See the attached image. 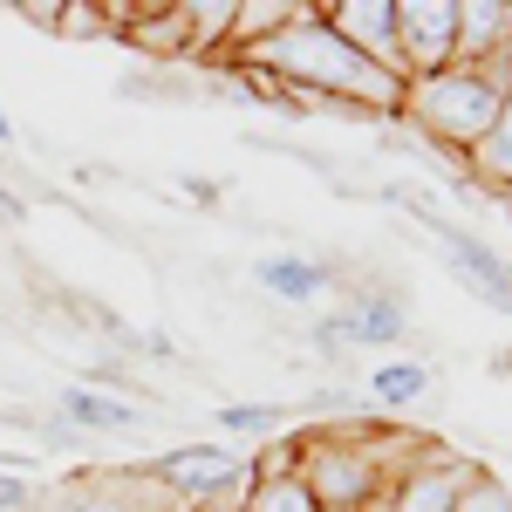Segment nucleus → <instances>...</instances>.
I'll return each instance as SVG.
<instances>
[{
  "label": "nucleus",
  "instance_id": "nucleus-1",
  "mask_svg": "<svg viewBox=\"0 0 512 512\" xmlns=\"http://www.w3.org/2000/svg\"><path fill=\"white\" fill-rule=\"evenodd\" d=\"M239 62L253 76H267V96L294 103V110H369V117H403L410 82L376 69L369 55H355L349 41L321 21V7L301 0V14L280 35L239 48Z\"/></svg>",
  "mask_w": 512,
  "mask_h": 512
},
{
  "label": "nucleus",
  "instance_id": "nucleus-2",
  "mask_svg": "<svg viewBox=\"0 0 512 512\" xmlns=\"http://www.w3.org/2000/svg\"><path fill=\"white\" fill-rule=\"evenodd\" d=\"M424 437L403 431H308L294 437V478L308 485V499L321 512H369L390 499V478L403 472V458L417 451Z\"/></svg>",
  "mask_w": 512,
  "mask_h": 512
},
{
  "label": "nucleus",
  "instance_id": "nucleus-3",
  "mask_svg": "<svg viewBox=\"0 0 512 512\" xmlns=\"http://www.w3.org/2000/svg\"><path fill=\"white\" fill-rule=\"evenodd\" d=\"M506 89H512V62H451L444 76L410 82L403 117L417 123L437 151L472 158L478 144L492 137L499 110H506Z\"/></svg>",
  "mask_w": 512,
  "mask_h": 512
},
{
  "label": "nucleus",
  "instance_id": "nucleus-4",
  "mask_svg": "<svg viewBox=\"0 0 512 512\" xmlns=\"http://www.w3.org/2000/svg\"><path fill=\"white\" fill-rule=\"evenodd\" d=\"M21 512H185L151 472H89V478H62L55 492L28 499Z\"/></svg>",
  "mask_w": 512,
  "mask_h": 512
},
{
  "label": "nucleus",
  "instance_id": "nucleus-5",
  "mask_svg": "<svg viewBox=\"0 0 512 512\" xmlns=\"http://www.w3.org/2000/svg\"><path fill=\"white\" fill-rule=\"evenodd\" d=\"M396 55L403 82L444 76L458 62V0H396Z\"/></svg>",
  "mask_w": 512,
  "mask_h": 512
},
{
  "label": "nucleus",
  "instance_id": "nucleus-6",
  "mask_svg": "<svg viewBox=\"0 0 512 512\" xmlns=\"http://www.w3.org/2000/svg\"><path fill=\"white\" fill-rule=\"evenodd\" d=\"M472 478L465 458H451V451H437V444H417L410 458H403V472L390 478V512H451L458 506V485Z\"/></svg>",
  "mask_w": 512,
  "mask_h": 512
},
{
  "label": "nucleus",
  "instance_id": "nucleus-7",
  "mask_svg": "<svg viewBox=\"0 0 512 512\" xmlns=\"http://www.w3.org/2000/svg\"><path fill=\"white\" fill-rule=\"evenodd\" d=\"M151 478L185 512H198V506H212L219 492H233L246 478V465H233V451H219V444H198V451H171L164 465H151Z\"/></svg>",
  "mask_w": 512,
  "mask_h": 512
},
{
  "label": "nucleus",
  "instance_id": "nucleus-8",
  "mask_svg": "<svg viewBox=\"0 0 512 512\" xmlns=\"http://www.w3.org/2000/svg\"><path fill=\"white\" fill-rule=\"evenodd\" d=\"M321 21L349 41L355 55H369L376 69H390L403 82V55H396V0H328Z\"/></svg>",
  "mask_w": 512,
  "mask_h": 512
},
{
  "label": "nucleus",
  "instance_id": "nucleus-9",
  "mask_svg": "<svg viewBox=\"0 0 512 512\" xmlns=\"http://www.w3.org/2000/svg\"><path fill=\"white\" fill-rule=\"evenodd\" d=\"M424 226H431L437 239H444V267L465 280V287H478V301H492V308H512V267L492 253V246H478L472 233H458V226H444V219H431V212H417Z\"/></svg>",
  "mask_w": 512,
  "mask_h": 512
},
{
  "label": "nucleus",
  "instance_id": "nucleus-10",
  "mask_svg": "<svg viewBox=\"0 0 512 512\" xmlns=\"http://www.w3.org/2000/svg\"><path fill=\"white\" fill-rule=\"evenodd\" d=\"M458 62H512V0H458Z\"/></svg>",
  "mask_w": 512,
  "mask_h": 512
},
{
  "label": "nucleus",
  "instance_id": "nucleus-11",
  "mask_svg": "<svg viewBox=\"0 0 512 512\" xmlns=\"http://www.w3.org/2000/svg\"><path fill=\"white\" fill-rule=\"evenodd\" d=\"M328 328H335L342 342H403V308H396L390 294H355Z\"/></svg>",
  "mask_w": 512,
  "mask_h": 512
},
{
  "label": "nucleus",
  "instance_id": "nucleus-12",
  "mask_svg": "<svg viewBox=\"0 0 512 512\" xmlns=\"http://www.w3.org/2000/svg\"><path fill=\"white\" fill-rule=\"evenodd\" d=\"M465 171H472L478 185H492V192H512V89H506V110L492 123V137L465 158Z\"/></svg>",
  "mask_w": 512,
  "mask_h": 512
},
{
  "label": "nucleus",
  "instance_id": "nucleus-13",
  "mask_svg": "<svg viewBox=\"0 0 512 512\" xmlns=\"http://www.w3.org/2000/svg\"><path fill=\"white\" fill-rule=\"evenodd\" d=\"M294 14H301V0H233V55L253 48V41H267V35H280Z\"/></svg>",
  "mask_w": 512,
  "mask_h": 512
},
{
  "label": "nucleus",
  "instance_id": "nucleus-14",
  "mask_svg": "<svg viewBox=\"0 0 512 512\" xmlns=\"http://www.w3.org/2000/svg\"><path fill=\"white\" fill-rule=\"evenodd\" d=\"M233 512H321V506L308 499V485H301V478H253V472H246Z\"/></svg>",
  "mask_w": 512,
  "mask_h": 512
},
{
  "label": "nucleus",
  "instance_id": "nucleus-15",
  "mask_svg": "<svg viewBox=\"0 0 512 512\" xmlns=\"http://www.w3.org/2000/svg\"><path fill=\"white\" fill-rule=\"evenodd\" d=\"M178 14H185V48H198V55L205 48H233V0H205V7L185 0Z\"/></svg>",
  "mask_w": 512,
  "mask_h": 512
},
{
  "label": "nucleus",
  "instance_id": "nucleus-16",
  "mask_svg": "<svg viewBox=\"0 0 512 512\" xmlns=\"http://www.w3.org/2000/svg\"><path fill=\"white\" fill-rule=\"evenodd\" d=\"M369 390H376V403H390V410H417L431 396V369L424 362H383Z\"/></svg>",
  "mask_w": 512,
  "mask_h": 512
},
{
  "label": "nucleus",
  "instance_id": "nucleus-17",
  "mask_svg": "<svg viewBox=\"0 0 512 512\" xmlns=\"http://www.w3.org/2000/svg\"><path fill=\"white\" fill-rule=\"evenodd\" d=\"M69 424H82V431H130L137 424V410L130 403H110V396H96V390H69Z\"/></svg>",
  "mask_w": 512,
  "mask_h": 512
},
{
  "label": "nucleus",
  "instance_id": "nucleus-18",
  "mask_svg": "<svg viewBox=\"0 0 512 512\" xmlns=\"http://www.w3.org/2000/svg\"><path fill=\"white\" fill-rule=\"evenodd\" d=\"M260 280H267L274 294H287V301H315L321 287H328V274H321L315 260H267Z\"/></svg>",
  "mask_w": 512,
  "mask_h": 512
},
{
  "label": "nucleus",
  "instance_id": "nucleus-19",
  "mask_svg": "<svg viewBox=\"0 0 512 512\" xmlns=\"http://www.w3.org/2000/svg\"><path fill=\"white\" fill-rule=\"evenodd\" d=\"M451 512H512V492L492 472H472L465 485H458V506Z\"/></svg>",
  "mask_w": 512,
  "mask_h": 512
},
{
  "label": "nucleus",
  "instance_id": "nucleus-20",
  "mask_svg": "<svg viewBox=\"0 0 512 512\" xmlns=\"http://www.w3.org/2000/svg\"><path fill=\"white\" fill-rule=\"evenodd\" d=\"M55 35H76V41H96V35H110V7H82V0H69L62 7V21H55Z\"/></svg>",
  "mask_w": 512,
  "mask_h": 512
},
{
  "label": "nucleus",
  "instance_id": "nucleus-21",
  "mask_svg": "<svg viewBox=\"0 0 512 512\" xmlns=\"http://www.w3.org/2000/svg\"><path fill=\"white\" fill-rule=\"evenodd\" d=\"M226 431H253V437H267V431H274V410H246V403H233V410H226Z\"/></svg>",
  "mask_w": 512,
  "mask_h": 512
},
{
  "label": "nucleus",
  "instance_id": "nucleus-22",
  "mask_svg": "<svg viewBox=\"0 0 512 512\" xmlns=\"http://www.w3.org/2000/svg\"><path fill=\"white\" fill-rule=\"evenodd\" d=\"M0 506H14V512H21V506H28V492H21L14 478H0Z\"/></svg>",
  "mask_w": 512,
  "mask_h": 512
},
{
  "label": "nucleus",
  "instance_id": "nucleus-23",
  "mask_svg": "<svg viewBox=\"0 0 512 512\" xmlns=\"http://www.w3.org/2000/svg\"><path fill=\"white\" fill-rule=\"evenodd\" d=\"M239 485H246V478H239ZM239 485H233V492H219L212 506H198V512H233V506H239Z\"/></svg>",
  "mask_w": 512,
  "mask_h": 512
},
{
  "label": "nucleus",
  "instance_id": "nucleus-24",
  "mask_svg": "<svg viewBox=\"0 0 512 512\" xmlns=\"http://www.w3.org/2000/svg\"><path fill=\"white\" fill-rule=\"evenodd\" d=\"M0 137H7V117H0Z\"/></svg>",
  "mask_w": 512,
  "mask_h": 512
},
{
  "label": "nucleus",
  "instance_id": "nucleus-25",
  "mask_svg": "<svg viewBox=\"0 0 512 512\" xmlns=\"http://www.w3.org/2000/svg\"><path fill=\"white\" fill-rule=\"evenodd\" d=\"M369 512H390V506H369Z\"/></svg>",
  "mask_w": 512,
  "mask_h": 512
}]
</instances>
